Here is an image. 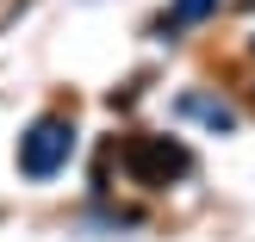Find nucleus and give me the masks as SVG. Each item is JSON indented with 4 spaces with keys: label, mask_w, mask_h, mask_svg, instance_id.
Masks as SVG:
<instances>
[{
    "label": "nucleus",
    "mask_w": 255,
    "mask_h": 242,
    "mask_svg": "<svg viewBox=\"0 0 255 242\" xmlns=\"http://www.w3.org/2000/svg\"><path fill=\"white\" fill-rule=\"evenodd\" d=\"M125 174H131L137 186H168L181 180V174H193V156H187L181 137H131V143L119 149Z\"/></svg>",
    "instance_id": "nucleus-1"
},
{
    "label": "nucleus",
    "mask_w": 255,
    "mask_h": 242,
    "mask_svg": "<svg viewBox=\"0 0 255 242\" xmlns=\"http://www.w3.org/2000/svg\"><path fill=\"white\" fill-rule=\"evenodd\" d=\"M212 12H218V0H174V6H168V19H162V25H168L174 37H181L187 25H206Z\"/></svg>",
    "instance_id": "nucleus-3"
},
{
    "label": "nucleus",
    "mask_w": 255,
    "mask_h": 242,
    "mask_svg": "<svg viewBox=\"0 0 255 242\" xmlns=\"http://www.w3.org/2000/svg\"><path fill=\"white\" fill-rule=\"evenodd\" d=\"M69 149H75V124L69 118H37L31 137L19 143V168L31 174V180H50V174L69 161Z\"/></svg>",
    "instance_id": "nucleus-2"
}]
</instances>
